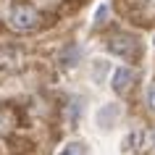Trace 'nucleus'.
<instances>
[{
    "mask_svg": "<svg viewBox=\"0 0 155 155\" xmlns=\"http://www.w3.org/2000/svg\"><path fill=\"white\" fill-rule=\"evenodd\" d=\"M118 105H105V108H100V113H97V124L100 126H110V124L118 118Z\"/></svg>",
    "mask_w": 155,
    "mask_h": 155,
    "instance_id": "obj_4",
    "label": "nucleus"
},
{
    "mask_svg": "<svg viewBox=\"0 0 155 155\" xmlns=\"http://www.w3.org/2000/svg\"><path fill=\"white\" fill-rule=\"evenodd\" d=\"M108 50H110V53H116V55H121V58H126V61L137 58V53H139L137 42L131 40V37H126V34H116L113 40L108 42Z\"/></svg>",
    "mask_w": 155,
    "mask_h": 155,
    "instance_id": "obj_2",
    "label": "nucleus"
},
{
    "mask_svg": "<svg viewBox=\"0 0 155 155\" xmlns=\"http://www.w3.org/2000/svg\"><path fill=\"white\" fill-rule=\"evenodd\" d=\"M76 58H79V48H68V50H63L61 61H63V66H71Z\"/></svg>",
    "mask_w": 155,
    "mask_h": 155,
    "instance_id": "obj_6",
    "label": "nucleus"
},
{
    "mask_svg": "<svg viewBox=\"0 0 155 155\" xmlns=\"http://www.w3.org/2000/svg\"><path fill=\"white\" fill-rule=\"evenodd\" d=\"M58 155H87V150H84L82 142H68L66 147H61V153Z\"/></svg>",
    "mask_w": 155,
    "mask_h": 155,
    "instance_id": "obj_5",
    "label": "nucleus"
},
{
    "mask_svg": "<svg viewBox=\"0 0 155 155\" xmlns=\"http://www.w3.org/2000/svg\"><path fill=\"white\" fill-rule=\"evenodd\" d=\"M147 105L150 110H155V84H150V90H147Z\"/></svg>",
    "mask_w": 155,
    "mask_h": 155,
    "instance_id": "obj_7",
    "label": "nucleus"
},
{
    "mask_svg": "<svg viewBox=\"0 0 155 155\" xmlns=\"http://www.w3.org/2000/svg\"><path fill=\"white\" fill-rule=\"evenodd\" d=\"M105 13H108V8L103 5V8H97V13H95V18H97V21H103V18H105Z\"/></svg>",
    "mask_w": 155,
    "mask_h": 155,
    "instance_id": "obj_8",
    "label": "nucleus"
},
{
    "mask_svg": "<svg viewBox=\"0 0 155 155\" xmlns=\"http://www.w3.org/2000/svg\"><path fill=\"white\" fill-rule=\"evenodd\" d=\"M134 82H137V74L131 71V68H126V66L116 68V71H113V79H110V84H113L116 92H126Z\"/></svg>",
    "mask_w": 155,
    "mask_h": 155,
    "instance_id": "obj_3",
    "label": "nucleus"
},
{
    "mask_svg": "<svg viewBox=\"0 0 155 155\" xmlns=\"http://www.w3.org/2000/svg\"><path fill=\"white\" fill-rule=\"evenodd\" d=\"M37 21H40V16H37V11L32 5H16V8L11 11V16H8V24L16 32H29V29L37 26Z\"/></svg>",
    "mask_w": 155,
    "mask_h": 155,
    "instance_id": "obj_1",
    "label": "nucleus"
}]
</instances>
